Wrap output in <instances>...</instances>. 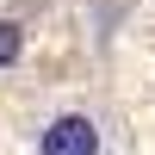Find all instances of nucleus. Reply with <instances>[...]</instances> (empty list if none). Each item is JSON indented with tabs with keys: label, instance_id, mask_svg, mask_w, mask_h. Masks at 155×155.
Returning <instances> with one entry per match:
<instances>
[{
	"label": "nucleus",
	"instance_id": "1",
	"mask_svg": "<svg viewBox=\"0 0 155 155\" xmlns=\"http://www.w3.org/2000/svg\"><path fill=\"white\" fill-rule=\"evenodd\" d=\"M44 155H99V124L81 118V112L56 118V124L44 130Z\"/></svg>",
	"mask_w": 155,
	"mask_h": 155
},
{
	"label": "nucleus",
	"instance_id": "2",
	"mask_svg": "<svg viewBox=\"0 0 155 155\" xmlns=\"http://www.w3.org/2000/svg\"><path fill=\"white\" fill-rule=\"evenodd\" d=\"M19 44H25L19 25H0V68H6V62H19Z\"/></svg>",
	"mask_w": 155,
	"mask_h": 155
}]
</instances>
